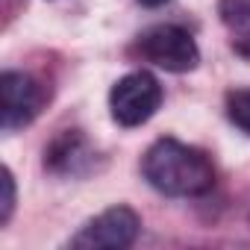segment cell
I'll return each mask as SVG.
<instances>
[{
    "instance_id": "cell-1",
    "label": "cell",
    "mask_w": 250,
    "mask_h": 250,
    "mask_svg": "<svg viewBox=\"0 0 250 250\" xmlns=\"http://www.w3.org/2000/svg\"><path fill=\"white\" fill-rule=\"evenodd\" d=\"M145 180L168 197H197L215 186L212 162L203 150L177 139H159L142 162Z\"/></svg>"
},
{
    "instance_id": "cell-2",
    "label": "cell",
    "mask_w": 250,
    "mask_h": 250,
    "mask_svg": "<svg viewBox=\"0 0 250 250\" xmlns=\"http://www.w3.org/2000/svg\"><path fill=\"white\" fill-rule=\"evenodd\" d=\"M162 106V85L147 71H133L121 77L109 91V109L121 127H142Z\"/></svg>"
},
{
    "instance_id": "cell-3",
    "label": "cell",
    "mask_w": 250,
    "mask_h": 250,
    "mask_svg": "<svg viewBox=\"0 0 250 250\" xmlns=\"http://www.w3.org/2000/svg\"><path fill=\"white\" fill-rule=\"evenodd\" d=\"M139 50L147 62H153L156 68L171 71V74L194 71L200 62V50H197V42L191 39V33L183 27H174V24H159V27L147 30L139 39Z\"/></svg>"
},
{
    "instance_id": "cell-4",
    "label": "cell",
    "mask_w": 250,
    "mask_h": 250,
    "mask_svg": "<svg viewBox=\"0 0 250 250\" xmlns=\"http://www.w3.org/2000/svg\"><path fill=\"white\" fill-rule=\"evenodd\" d=\"M142 218L130 206H112L91 218L68 244L80 250H124L139 238Z\"/></svg>"
},
{
    "instance_id": "cell-5",
    "label": "cell",
    "mask_w": 250,
    "mask_h": 250,
    "mask_svg": "<svg viewBox=\"0 0 250 250\" xmlns=\"http://www.w3.org/2000/svg\"><path fill=\"white\" fill-rule=\"evenodd\" d=\"M44 103V91L42 85L21 71H3L0 77V115H3V130L12 133L39 115Z\"/></svg>"
},
{
    "instance_id": "cell-6",
    "label": "cell",
    "mask_w": 250,
    "mask_h": 250,
    "mask_svg": "<svg viewBox=\"0 0 250 250\" xmlns=\"http://www.w3.org/2000/svg\"><path fill=\"white\" fill-rule=\"evenodd\" d=\"M94 150L88 147V142L80 136V130H68L62 133L44 153V162L50 165V171L56 174H85L91 168Z\"/></svg>"
},
{
    "instance_id": "cell-7",
    "label": "cell",
    "mask_w": 250,
    "mask_h": 250,
    "mask_svg": "<svg viewBox=\"0 0 250 250\" xmlns=\"http://www.w3.org/2000/svg\"><path fill=\"white\" fill-rule=\"evenodd\" d=\"M227 118L250 136V88H235L227 94Z\"/></svg>"
},
{
    "instance_id": "cell-8",
    "label": "cell",
    "mask_w": 250,
    "mask_h": 250,
    "mask_svg": "<svg viewBox=\"0 0 250 250\" xmlns=\"http://www.w3.org/2000/svg\"><path fill=\"white\" fill-rule=\"evenodd\" d=\"M0 188H3V197H0V224H9L12 209H15V177L9 168L0 171Z\"/></svg>"
},
{
    "instance_id": "cell-9",
    "label": "cell",
    "mask_w": 250,
    "mask_h": 250,
    "mask_svg": "<svg viewBox=\"0 0 250 250\" xmlns=\"http://www.w3.org/2000/svg\"><path fill=\"white\" fill-rule=\"evenodd\" d=\"M232 47H235V53H241L244 59H250V36L235 39V42H232Z\"/></svg>"
},
{
    "instance_id": "cell-10",
    "label": "cell",
    "mask_w": 250,
    "mask_h": 250,
    "mask_svg": "<svg viewBox=\"0 0 250 250\" xmlns=\"http://www.w3.org/2000/svg\"><path fill=\"white\" fill-rule=\"evenodd\" d=\"M142 6H150V9H156V6H162V3H168V0H139Z\"/></svg>"
}]
</instances>
